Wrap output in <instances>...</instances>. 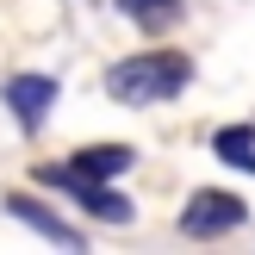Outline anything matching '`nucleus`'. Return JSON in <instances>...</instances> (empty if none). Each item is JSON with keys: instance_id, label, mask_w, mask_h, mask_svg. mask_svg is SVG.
Wrapping results in <instances>:
<instances>
[{"instance_id": "nucleus-4", "label": "nucleus", "mask_w": 255, "mask_h": 255, "mask_svg": "<svg viewBox=\"0 0 255 255\" xmlns=\"http://www.w3.org/2000/svg\"><path fill=\"white\" fill-rule=\"evenodd\" d=\"M6 106L19 119V131H44L50 106H56V81L50 75H12L6 81Z\"/></svg>"}, {"instance_id": "nucleus-8", "label": "nucleus", "mask_w": 255, "mask_h": 255, "mask_svg": "<svg viewBox=\"0 0 255 255\" xmlns=\"http://www.w3.org/2000/svg\"><path fill=\"white\" fill-rule=\"evenodd\" d=\"M131 19H149V12H162V6H181V0H119Z\"/></svg>"}, {"instance_id": "nucleus-3", "label": "nucleus", "mask_w": 255, "mask_h": 255, "mask_svg": "<svg viewBox=\"0 0 255 255\" xmlns=\"http://www.w3.org/2000/svg\"><path fill=\"white\" fill-rule=\"evenodd\" d=\"M243 218H249V206H243L237 193H218V187H206V193H193V199H187L181 231H187V237H224V231H237Z\"/></svg>"}, {"instance_id": "nucleus-6", "label": "nucleus", "mask_w": 255, "mask_h": 255, "mask_svg": "<svg viewBox=\"0 0 255 255\" xmlns=\"http://www.w3.org/2000/svg\"><path fill=\"white\" fill-rule=\"evenodd\" d=\"M69 168H75V174H87V181H112V174L131 168V149H125V143H87V149H75Z\"/></svg>"}, {"instance_id": "nucleus-1", "label": "nucleus", "mask_w": 255, "mask_h": 255, "mask_svg": "<svg viewBox=\"0 0 255 255\" xmlns=\"http://www.w3.org/2000/svg\"><path fill=\"white\" fill-rule=\"evenodd\" d=\"M187 81H193V62H187V56H174V50H149V56L112 62L106 94L119 100V106H162V100H174Z\"/></svg>"}, {"instance_id": "nucleus-7", "label": "nucleus", "mask_w": 255, "mask_h": 255, "mask_svg": "<svg viewBox=\"0 0 255 255\" xmlns=\"http://www.w3.org/2000/svg\"><path fill=\"white\" fill-rule=\"evenodd\" d=\"M212 149H218V162H231V168L255 174V131H249V125H224V131L212 137Z\"/></svg>"}, {"instance_id": "nucleus-5", "label": "nucleus", "mask_w": 255, "mask_h": 255, "mask_svg": "<svg viewBox=\"0 0 255 255\" xmlns=\"http://www.w3.org/2000/svg\"><path fill=\"white\" fill-rule=\"evenodd\" d=\"M6 212H12L19 224H31L37 237H50V243H62V249H81V231H75V224H62L50 206H37L31 193H6Z\"/></svg>"}, {"instance_id": "nucleus-2", "label": "nucleus", "mask_w": 255, "mask_h": 255, "mask_svg": "<svg viewBox=\"0 0 255 255\" xmlns=\"http://www.w3.org/2000/svg\"><path fill=\"white\" fill-rule=\"evenodd\" d=\"M37 181L69 187V193L81 199V212H87V218H100V224H131V199L112 193L106 181H87V174H75V168H50V174H37Z\"/></svg>"}]
</instances>
